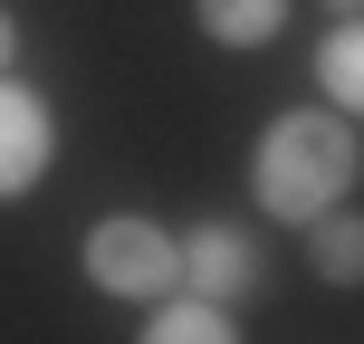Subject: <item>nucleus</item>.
Returning a JSON list of instances; mask_svg holds the SVG:
<instances>
[{"instance_id": "20e7f679", "label": "nucleus", "mask_w": 364, "mask_h": 344, "mask_svg": "<svg viewBox=\"0 0 364 344\" xmlns=\"http://www.w3.org/2000/svg\"><path fill=\"white\" fill-rule=\"evenodd\" d=\"M182 287L240 306V296L259 287V230H240V220H201V230H182Z\"/></svg>"}, {"instance_id": "f03ea898", "label": "nucleus", "mask_w": 364, "mask_h": 344, "mask_svg": "<svg viewBox=\"0 0 364 344\" xmlns=\"http://www.w3.org/2000/svg\"><path fill=\"white\" fill-rule=\"evenodd\" d=\"M77 268H87L96 296H134V306H154L164 287H182V230L144 211H106L87 230V249H77Z\"/></svg>"}, {"instance_id": "7ed1b4c3", "label": "nucleus", "mask_w": 364, "mask_h": 344, "mask_svg": "<svg viewBox=\"0 0 364 344\" xmlns=\"http://www.w3.org/2000/svg\"><path fill=\"white\" fill-rule=\"evenodd\" d=\"M58 163V115L38 87H10L0 77V201H29Z\"/></svg>"}, {"instance_id": "f257e3e1", "label": "nucleus", "mask_w": 364, "mask_h": 344, "mask_svg": "<svg viewBox=\"0 0 364 344\" xmlns=\"http://www.w3.org/2000/svg\"><path fill=\"white\" fill-rule=\"evenodd\" d=\"M355 172H364V153H355V115H336V106H288L269 134H259V153H250V192H259V211L288 220V230H307L316 211H336V201L355 192Z\"/></svg>"}, {"instance_id": "39448f33", "label": "nucleus", "mask_w": 364, "mask_h": 344, "mask_svg": "<svg viewBox=\"0 0 364 344\" xmlns=\"http://www.w3.org/2000/svg\"><path fill=\"white\" fill-rule=\"evenodd\" d=\"M240 335V316L220 306V296H201V287H164L154 296V316H144V344H230Z\"/></svg>"}, {"instance_id": "423d86ee", "label": "nucleus", "mask_w": 364, "mask_h": 344, "mask_svg": "<svg viewBox=\"0 0 364 344\" xmlns=\"http://www.w3.org/2000/svg\"><path fill=\"white\" fill-rule=\"evenodd\" d=\"M307 268L326 277V287H364V211H316L307 220Z\"/></svg>"}, {"instance_id": "1a4fd4ad", "label": "nucleus", "mask_w": 364, "mask_h": 344, "mask_svg": "<svg viewBox=\"0 0 364 344\" xmlns=\"http://www.w3.org/2000/svg\"><path fill=\"white\" fill-rule=\"evenodd\" d=\"M10 67H19V19L0 10V77H10Z\"/></svg>"}, {"instance_id": "9d476101", "label": "nucleus", "mask_w": 364, "mask_h": 344, "mask_svg": "<svg viewBox=\"0 0 364 344\" xmlns=\"http://www.w3.org/2000/svg\"><path fill=\"white\" fill-rule=\"evenodd\" d=\"M326 10H336V19H355V10H364V0H326Z\"/></svg>"}, {"instance_id": "0eeeda50", "label": "nucleus", "mask_w": 364, "mask_h": 344, "mask_svg": "<svg viewBox=\"0 0 364 344\" xmlns=\"http://www.w3.org/2000/svg\"><path fill=\"white\" fill-rule=\"evenodd\" d=\"M316 87H326L336 115H355V125H364V10L336 19V29L316 38Z\"/></svg>"}, {"instance_id": "6e6552de", "label": "nucleus", "mask_w": 364, "mask_h": 344, "mask_svg": "<svg viewBox=\"0 0 364 344\" xmlns=\"http://www.w3.org/2000/svg\"><path fill=\"white\" fill-rule=\"evenodd\" d=\"M192 19L211 48H269L288 29V0H192Z\"/></svg>"}]
</instances>
